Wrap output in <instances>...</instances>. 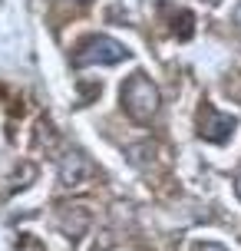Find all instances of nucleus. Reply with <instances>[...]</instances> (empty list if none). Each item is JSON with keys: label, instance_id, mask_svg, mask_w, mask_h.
<instances>
[{"label": "nucleus", "instance_id": "4", "mask_svg": "<svg viewBox=\"0 0 241 251\" xmlns=\"http://www.w3.org/2000/svg\"><path fill=\"white\" fill-rule=\"evenodd\" d=\"M235 126H238L235 116L218 113V109H212V106H205L202 109V123H198V132H202V139H208V142H225V139L235 132Z\"/></svg>", "mask_w": 241, "mask_h": 251}, {"label": "nucleus", "instance_id": "2", "mask_svg": "<svg viewBox=\"0 0 241 251\" xmlns=\"http://www.w3.org/2000/svg\"><path fill=\"white\" fill-rule=\"evenodd\" d=\"M129 60V50L122 47V43H116L113 37H99V33H93V37H86L83 43L76 47V53H73V66H79V70H86V66H116V63Z\"/></svg>", "mask_w": 241, "mask_h": 251}, {"label": "nucleus", "instance_id": "8", "mask_svg": "<svg viewBox=\"0 0 241 251\" xmlns=\"http://www.w3.org/2000/svg\"><path fill=\"white\" fill-rule=\"evenodd\" d=\"M73 3H86V0H73Z\"/></svg>", "mask_w": 241, "mask_h": 251}, {"label": "nucleus", "instance_id": "5", "mask_svg": "<svg viewBox=\"0 0 241 251\" xmlns=\"http://www.w3.org/2000/svg\"><path fill=\"white\" fill-rule=\"evenodd\" d=\"M60 228H63L66 238H83V231L89 228V212L86 208H79V205H66L60 208Z\"/></svg>", "mask_w": 241, "mask_h": 251}, {"label": "nucleus", "instance_id": "7", "mask_svg": "<svg viewBox=\"0 0 241 251\" xmlns=\"http://www.w3.org/2000/svg\"><path fill=\"white\" fill-rule=\"evenodd\" d=\"M235 192H238V199H241V169H238V176H235Z\"/></svg>", "mask_w": 241, "mask_h": 251}, {"label": "nucleus", "instance_id": "3", "mask_svg": "<svg viewBox=\"0 0 241 251\" xmlns=\"http://www.w3.org/2000/svg\"><path fill=\"white\" fill-rule=\"evenodd\" d=\"M93 178V162L83 152H66L60 162V185L63 188H79Z\"/></svg>", "mask_w": 241, "mask_h": 251}, {"label": "nucleus", "instance_id": "1", "mask_svg": "<svg viewBox=\"0 0 241 251\" xmlns=\"http://www.w3.org/2000/svg\"><path fill=\"white\" fill-rule=\"evenodd\" d=\"M122 109L136 123H152L159 113V89L145 73H132L122 83Z\"/></svg>", "mask_w": 241, "mask_h": 251}, {"label": "nucleus", "instance_id": "9", "mask_svg": "<svg viewBox=\"0 0 241 251\" xmlns=\"http://www.w3.org/2000/svg\"><path fill=\"white\" fill-rule=\"evenodd\" d=\"M238 24H241V10H238Z\"/></svg>", "mask_w": 241, "mask_h": 251}, {"label": "nucleus", "instance_id": "6", "mask_svg": "<svg viewBox=\"0 0 241 251\" xmlns=\"http://www.w3.org/2000/svg\"><path fill=\"white\" fill-rule=\"evenodd\" d=\"M195 251H225L218 241H202V245H195Z\"/></svg>", "mask_w": 241, "mask_h": 251}]
</instances>
